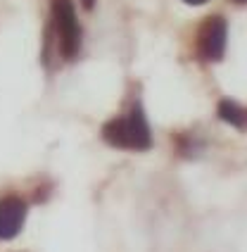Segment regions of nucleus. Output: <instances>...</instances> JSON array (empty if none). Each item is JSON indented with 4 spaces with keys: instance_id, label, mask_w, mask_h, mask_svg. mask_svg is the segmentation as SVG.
Masks as SVG:
<instances>
[{
    "instance_id": "6e6552de",
    "label": "nucleus",
    "mask_w": 247,
    "mask_h": 252,
    "mask_svg": "<svg viewBox=\"0 0 247 252\" xmlns=\"http://www.w3.org/2000/svg\"><path fill=\"white\" fill-rule=\"evenodd\" d=\"M233 2H240V5H245V2H247V0H233Z\"/></svg>"
},
{
    "instance_id": "f257e3e1",
    "label": "nucleus",
    "mask_w": 247,
    "mask_h": 252,
    "mask_svg": "<svg viewBox=\"0 0 247 252\" xmlns=\"http://www.w3.org/2000/svg\"><path fill=\"white\" fill-rule=\"evenodd\" d=\"M102 138L107 145L119 148V150H133V153H143L152 148V133L148 119L140 107L133 112L117 117L102 126Z\"/></svg>"
},
{
    "instance_id": "39448f33",
    "label": "nucleus",
    "mask_w": 247,
    "mask_h": 252,
    "mask_svg": "<svg viewBox=\"0 0 247 252\" xmlns=\"http://www.w3.org/2000/svg\"><path fill=\"white\" fill-rule=\"evenodd\" d=\"M219 117L235 128H247V110L233 100H219Z\"/></svg>"
},
{
    "instance_id": "423d86ee",
    "label": "nucleus",
    "mask_w": 247,
    "mask_h": 252,
    "mask_svg": "<svg viewBox=\"0 0 247 252\" xmlns=\"http://www.w3.org/2000/svg\"><path fill=\"white\" fill-rule=\"evenodd\" d=\"M81 2H83L86 10H93V5H95V0H81Z\"/></svg>"
},
{
    "instance_id": "7ed1b4c3",
    "label": "nucleus",
    "mask_w": 247,
    "mask_h": 252,
    "mask_svg": "<svg viewBox=\"0 0 247 252\" xmlns=\"http://www.w3.org/2000/svg\"><path fill=\"white\" fill-rule=\"evenodd\" d=\"M226 41H228V27L223 17H209L202 29H200V53L209 62H219L226 53Z\"/></svg>"
},
{
    "instance_id": "f03ea898",
    "label": "nucleus",
    "mask_w": 247,
    "mask_h": 252,
    "mask_svg": "<svg viewBox=\"0 0 247 252\" xmlns=\"http://www.w3.org/2000/svg\"><path fill=\"white\" fill-rule=\"evenodd\" d=\"M53 27H55L60 53L64 57H76L81 50V24L71 0H53Z\"/></svg>"
},
{
    "instance_id": "20e7f679",
    "label": "nucleus",
    "mask_w": 247,
    "mask_h": 252,
    "mask_svg": "<svg viewBox=\"0 0 247 252\" xmlns=\"http://www.w3.org/2000/svg\"><path fill=\"white\" fill-rule=\"evenodd\" d=\"M27 221V202L17 195L0 197V240H12L19 236Z\"/></svg>"
},
{
    "instance_id": "0eeeda50",
    "label": "nucleus",
    "mask_w": 247,
    "mask_h": 252,
    "mask_svg": "<svg viewBox=\"0 0 247 252\" xmlns=\"http://www.w3.org/2000/svg\"><path fill=\"white\" fill-rule=\"evenodd\" d=\"M183 2H188V5H205L209 0H183Z\"/></svg>"
}]
</instances>
